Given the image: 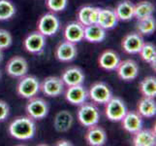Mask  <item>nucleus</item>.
<instances>
[{
    "label": "nucleus",
    "instance_id": "1",
    "mask_svg": "<svg viewBox=\"0 0 156 146\" xmlns=\"http://www.w3.org/2000/svg\"><path fill=\"white\" fill-rule=\"evenodd\" d=\"M10 136L18 140H29L33 138L36 133V124L29 116H20L10 123L9 125Z\"/></svg>",
    "mask_w": 156,
    "mask_h": 146
},
{
    "label": "nucleus",
    "instance_id": "2",
    "mask_svg": "<svg viewBox=\"0 0 156 146\" xmlns=\"http://www.w3.org/2000/svg\"><path fill=\"white\" fill-rule=\"evenodd\" d=\"M40 92V82L33 75H24L20 77L17 85V94L23 99H29L36 96Z\"/></svg>",
    "mask_w": 156,
    "mask_h": 146
},
{
    "label": "nucleus",
    "instance_id": "3",
    "mask_svg": "<svg viewBox=\"0 0 156 146\" xmlns=\"http://www.w3.org/2000/svg\"><path fill=\"white\" fill-rule=\"evenodd\" d=\"M100 112L98 107L92 102H83L78 110V120L83 127H91L98 124Z\"/></svg>",
    "mask_w": 156,
    "mask_h": 146
},
{
    "label": "nucleus",
    "instance_id": "4",
    "mask_svg": "<svg viewBox=\"0 0 156 146\" xmlns=\"http://www.w3.org/2000/svg\"><path fill=\"white\" fill-rule=\"evenodd\" d=\"M105 104V114L112 122H120L128 111L125 102L118 96H112Z\"/></svg>",
    "mask_w": 156,
    "mask_h": 146
},
{
    "label": "nucleus",
    "instance_id": "5",
    "mask_svg": "<svg viewBox=\"0 0 156 146\" xmlns=\"http://www.w3.org/2000/svg\"><path fill=\"white\" fill-rule=\"evenodd\" d=\"M49 104L42 97L33 96L28 99V102L25 105V111L27 116L33 120H42L49 114Z\"/></svg>",
    "mask_w": 156,
    "mask_h": 146
},
{
    "label": "nucleus",
    "instance_id": "6",
    "mask_svg": "<svg viewBox=\"0 0 156 146\" xmlns=\"http://www.w3.org/2000/svg\"><path fill=\"white\" fill-rule=\"evenodd\" d=\"M60 28V21L53 13L44 14L37 24V30L46 37L55 35Z\"/></svg>",
    "mask_w": 156,
    "mask_h": 146
},
{
    "label": "nucleus",
    "instance_id": "7",
    "mask_svg": "<svg viewBox=\"0 0 156 146\" xmlns=\"http://www.w3.org/2000/svg\"><path fill=\"white\" fill-rule=\"evenodd\" d=\"M64 83L60 77L50 76L43 80L40 84V91L43 94L50 97L59 96L64 92Z\"/></svg>",
    "mask_w": 156,
    "mask_h": 146
},
{
    "label": "nucleus",
    "instance_id": "8",
    "mask_svg": "<svg viewBox=\"0 0 156 146\" xmlns=\"http://www.w3.org/2000/svg\"><path fill=\"white\" fill-rule=\"evenodd\" d=\"M88 96L94 103L105 104L112 96L111 88L104 82H96L90 87Z\"/></svg>",
    "mask_w": 156,
    "mask_h": 146
},
{
    "label": "nucleus",
    "instance_id": "9",
    "mask_svg": "<svg viewBox=\"0 0 156 146\" xmlns=\"http://www.w3.org/2000/svg\"><path fill=\"white\" fill-rule=\"evenodd\" d=\"M5 69L9 76L13 78H20L27 74L28 62L23 57L15 56L8 61Z\"/></svg>",
    "mask_w": 156,
    "mask_h": 146
},
{
    "label": "nucleus",
    "instance_id": "10",
    "mask_svg": "<svg viewBox=\"0 0 156 146\" xmlns=\"http://www.w3.org/2000/svg\"><path fill=\"white\" fill-rule=\"evenodd\" d=\"M24 49L30 54H41L46 46V36L37 30L31 32L25 37L23 41Z\"/></svg>",
    "mask_w": 156,
    "mask_h": 146
},
{
    "label": "nucleus",
    "instance_id": "11",
    "mask_svg": "<svg viewBox=\"0 0 156 146\" xmlns=\"http://www.w3.org/2000/svg\"><path fill=\"white\" fill-rule=\"evenodd\" d=\"M78 55L77 47L75 43L64 40L55 48V58L61 62H70L74 61Z\"/></svg>",
    "mask_w": 156,
    "mask_h": 146
},
{
    "label": "nucleus",
    "instance_id": "12",
    "mask_svg": "<svg viewBox=\"0 0 156 146\" xmlns=\"http://www.w3.org/2000/svg\"><path fill=\"white\" fill-rule=\"evenodd\" d=\"M117 76L123 81H133L138 77L139 66L133 59H125L120 62L116 67Z\"/></svg>",
    "mask_w": 156,
    "mask_h": 146
},
{
    "label": "nucleus",
    "instance_id": "13",
    "mask_svg": "<svg viewBox=\"0 0 156 146\" xmlns=\"http://www.w3.org/2000/svg\"><path fill=\"white\" fill-rule=\"evenodd\" d=\"M66 100L73 105H80L88 99V91L82 85L69 86L65 92Z\"/></svg>",
    "mask_w": 156,
    "mask_h": 146
},
{
    "label": "nucleus",
    "instance_id": "14",
    "mask_svg": "<svg viewBox=\"0 0 156 146\" xmlns=\"http://www.w3.org/2000/svg\"><path fill=\"white\" fill-rule=\"evenodd\" d=\"M144 38L138 32H132V33L126 34L121 41V47L127 54L135 55L139 54L142 46L144 45Z\"/></svg>",
    "mask_w": 156,
    "mask_h": 146
},
{
    "label": "nucleus",
    "instance_id": "15",
    "mask_svg": "<svg viewBox=\"0 0 156 146\" xmlns=\"http://www.w3.org/2000/svg\"><path fill=\"white\" fill-rule=\"evenodd\" d=\"M120 122L122 128L129 133L133 134L143 129V117L135 111H127Z\"/></svg>",
    "mask_w": 156,
    "mask_h": 146
},
{
    "label": "nucleus",
    "instance_id": "16",
    "mask_svg": "<svg viewBox=\"0 0 156 146\" xmlns=\"http://www.w3.org/2000/svg\"><path fill=\"white\" fill-rule=\"evenodd\" d=\"M85 141L90 146H102L107 141V133L105 129L97 124L91 127L85 133Z\"/></svg>",
    "mask_w": 156,
    "mask_h": 146
},
{
    "label": "nucleus",
    "instance_id": "17",
    "mask_svg": "<svg viewBox=\"0 0 156 146\" xmlns=\"http://www.w3.org/2000/svg\"><path fill=\"white\" fill-rule=\"evenodd\" d=\"M60 78L63 81L64 85L69 87V86L83 84L85 76L83 69H80L78 66H72L64 70Z\"/></svg>",
    "mask_w": 156,
    "mask_h": 146
},
{
    "label": "nucleus",
    "instance_id": "18",
    "mask_svg": "<svg viewBox=\"0 0 156 146\" xmlns=\"http://www.w3.org/2000/svg\"><path fill=\"white\" fill-rule=\"evenodd\" d=\"M84 34V25L80 21H71L64 28V38L65 40L72 43H79L83 40Z\"/></svg>",
    "mask_w": 156,
    "mask_h": 146
},
{
    "label": "nucleus",
    "instance_id": "19",
    "mask_svg": "<svg viewBox=\"0 0 156 146\" xmlns=\"http://www.w3.org/2000/svg\"><path fill=\"white\" fill-rule=\"evenodd\" d=\"M99 10L100 8L89 6V5L80 7L77 14L78 21H80V23L84 26L97 24Z\"/></svg>",
    "mask_w": 156,
    "mask_h": 146
},
{
    "label": "nucleus",
    "instance_id": "20",
    "mask_svg": "<svg viewBox=\"0 0 156 146\" xmlns=\"http://www.w3.org/2000/svg\"><path fill=\"white\" fill-rule=\"evenodd\" d=\"M120 62V58L118 54L112 50H106L99 56L98 63L99 66L107 70V71H114Z\"/></svg>",
    "mask_w": 156,
    "mask_h": 146
},
{
    "label": "nucleus",
    "instance_id": "21",
    "mask_svg": "<svg viewBox=\"0 0 156 146\" xmlns=\"http://www.w3.org/2000/svg\"><path fill=\"white\" fill-rule=\"evenodd\" d=\"M118 18L115 12V10L105 8L99 10L98 21L97 24H99L101 28H103L106 30L112 29L117 25Z\"/></svg>",
    "mask_w": 156,
    "mask_h": 146
},
{
    "label": "nucleus",
    "instance_id": "22",
    "mask_svg": "<svg viewBox=\"0 0 156 146\" xmlns=\"http://www.w3.org/2000/svg\"><path fill=\"white\" fill-rule=\"evenodd\" d=\"M74 117L68 110H61L56 113L53 120V127L58 133H66L72 128Z\"/></svg>",
    "mask_w": 156,
    "mask_h": 146
},
{
    "label": "nucleus",
    "instance_id": "23",
    "mask_svg": "<svg viewBox=\"0 0 156 146\" xmlns=\"http://www.w3.org/2000/svg\"><path fill=\"white\" fill-rule=\"evenodd\" d=\"M133 145L135 146H155L156 137L153 129H141L133 133Z\"/></svg>",
    "mask_w": 156,
    "mask_h": 146
},
{
    "label": "nucleus",
    "instance_id": "24",
    "mask_svg": "<svg viewBox=\"0 0 156 146\" xmlns=\"http://www.w3.org/2000/svg\"><path fill=\"white\" fill-rule=\"evenodd\" d=\"M106 29L97 24L84 26L83 39L89 43H100L106 38Z\"/></svg>",
    "mask_w": 156,
    "mask_h": 146
},
{
    "label": "nucleus",
    "instance_id": "25",
    "mask_svg": "<svg viewBox=\"0 0 156 146\" xmlns=\"http://www.w3.org/2000/svg\"><path fill=\"white\" fill-rule=\"evenodd\" d=\"M144 118H152L156 115V102L154 97L143 96L138 102V111Z\"/></svg>",
    "mask_w": 156,
    "mask_h": 146
},
{
    "label": "nucleus",
    "instance_id": "26",
    "mask_svg": "<svg viewBox=\"0 0 156 146\" xmlns=\"http://www.w3.org/2000/svg\"><path fill=\"white\" fill-rule=\"evenodd\" d=\"M115 12L118 21H127L134 18V4L130 0H122L117 4Z\"/></svg>",
    "mask_w": 156,
    "mask_h": 146
},
{
    "label": "nucleus",
    "instance_id": "27",
    "mask_svg": "<svg viewBox=\"0 0 156 146\" xmlns=\"http://www.w3.org/2000/svg\"><path fill=\"white\" fill-rule=\"evenodd\" d=\"M153 13L154 5L147 0H144V1L134 5V18H136L138 21L152 17Z\"/></svg>",
    "mask_w": 156,
    "mask_h": 146
},
{
    "label": "nucleus",
    "instance_id": "28",
    "mask_svg": "<svg viewBox=\"0 0 156 146\" xmlns=\"http://www.w3.org/2000/svg\"><path fill=\"white\" fill-rule=\"evenodd\" d=\"M140 56L144 62L151 64L152 68L155 70V59H156V49L152 43L144 42L139 52Z\"/></svg>",
    "mask_w": 156,
    "mask_h": 146
},
{
    "label": "nucleus",
    "instance_id": "29",
    "mask_svg": "<svg viewBox=\"0 0 156 146\" xmlns=\"http://www.w3.org/2000/svg\"><path fill=\"white\" fill-rule=\"evenodd\" d=\"M140 92L143 96L155 97L156 95V78L154 76H148L143 79L140 83Z\"/></svg>",
    "mask_w": 156,
    "mask_h": 146
},
{
    "label": "nucleus",
    "instance_id": "30",
    "mask_svg": "<svg viewBox=\"0 0 156 146\" xmlns=\"http://www.w3.org/2000/svg\"><path fill=\"white\" fill-rule=\"evenodd\" d=\"M156 29V21L155 19L152 17H149L144 20L138 21L137 24V30L138 33L141 35H150L152 34Z\"/></svg>",
    "mask_w": 156,
    "mask_h": 146
},
{
    "label": "nucleus",
    "instance_id": "31",
    "mask_svg": "<svg viewBox=\"0 0 156 146\" xmlns=\"http://www.w3.org/2000/svg\"><path fill=\"white\" fill-rule=\"evenodd\" d=\"M16 14V7L10 0H0V21H8Z\"/></svg>",
    "mask_w": 156,
    "mask_h": 146
},
{
    "label": "nucleus",
    "instance_id": "32",
    "mask_svg": "<svg viewBox=\"0 0 156 146\" xmlns=\"http://www.w3.org/2000/svg\"><path fill=\"white\" fill-rule=\"evenodd\" d=\"M47 7L53 13L62 12L68 6V0H47Z\"/></svg>",
    "mask_w": 156,
    "mask_h": 146
},
{
    "label": "nucleus",
    "instance_id": "33",
    "mask_svg": "<svg viewBox=\"0 0 156 146\" xmlns=\"http://www.w3.org/2000/svg\"><path fill=\"white\" fill-rule=\"evenodd\" d=\"M13 43L12 34L6 29H0V49H8Z\"/></svg>",
    "mask_w": 156,
    "mask_h": 146
},
{
    "label": "nucleus",
    "instance_id": "34",
    "mask_svg": "<svg viewBox=\"0 0 156 146\" xmlns=\"http://www.w3.org/2000/svg\"><path fill=\"white\" fill-rule=\"evenodd\" d=\"M10 114V107L6 101L0 100V122L5 121Z\"/></svg>",
    "mask_w": 156,
    "mask_h": 146
},
{
    "label": "nucleus",
    "instance_id": "35",
    "mask_svg": "<svg viewBox=\"0 0 156 146\" xmlns=\"http://www.w3.org/2000/svg\"><path fill=\"white\" fill-rule=\"evenodd\" d=\"M56 145H58V146H69V145H73L72 143H71V141H69V140H67V139H60V140H58V141L55 143Z\"/></svg>",
    "mask_w": 156,
    "mask_h": 146
},
{
    "label": "nucleus",
    "instance_id": "36",
    "mask_svg": "<svg viewBox=\"0 0 156 146\" xmlns=\"http://www.w3.org/2000/svg\"><path fill=\"white\" fill-rule=\"evenodd\" d=\"M3 58H4V55H3V50L0 49V63L3 62Z\"/></svg>",
    "mask_w": 156,
    "mask_h": 146
},
{
    "label": "nucleus",
    "instance_id": "37",
    "mask_svg": "<svg viewBox=\"0 0 156 146\" xmlns=\"http://www.w3.org/2000/svg\"><path fill=\"white\" fill-rule=\"evenodd\" d=\"M0 78H1V71H0Z\"/></svg>",
    "mask_w": 156,
    "mask_h": 146
}]
</instances>
